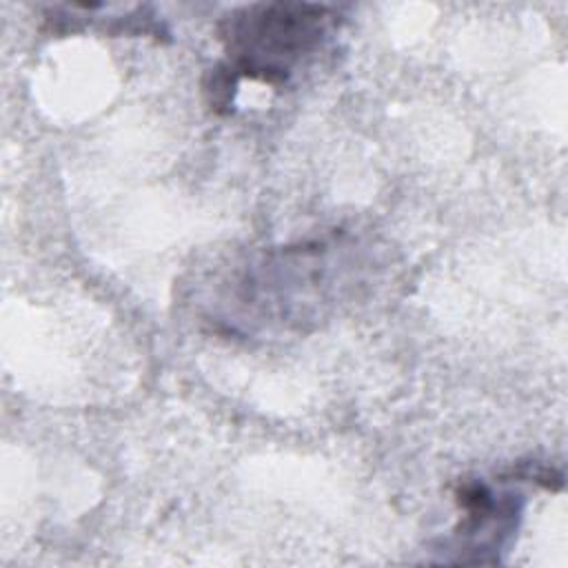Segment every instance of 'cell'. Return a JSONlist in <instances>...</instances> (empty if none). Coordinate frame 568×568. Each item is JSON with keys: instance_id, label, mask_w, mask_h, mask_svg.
I'll return each instance as SVG.
<instances>
[{"instance_id": "7a4b0ae2", "label": "cell", "mask_w": 568, "mask_h": 568, "mask_svg": "<svg viewBox=\"0 0 568 568\" xmlns=\"http://www.w3.org/2000/svg\"><path fill=\"white\" fill-rule=\"evenodd\" d=\"M342 260L331 242H304L264 253L233 282V315L240 326L302 328L331 304L335 266Z\"/></svg>"}, {"instance_id": "3957f363", "label": "cell", "mask_w": 568, "mask_h": 568, "mask_svg": "<svg viewBox=\"0 0 568 568\" xmlns=\"http://www.w3.org/2000/svg\"><path fill=\"white\" fill-rule=\"evenodd\" d=\"M455 499L464 513L455 528L459 541L455 550H473L475 561H481V552L501 550L521 517V499L517 493H495L484 481H462Z\"/></svg>"}, {"instance_id": "6da1fadb", "label": "cell", "mask_w": 568, "mask_h": 568, "mask_svg": "<svg viewBox=\"0 0 568 568\" xmlns=\"http://www.w3.org/2000/svg\"><path fill=\"white\" fill-rule=\"evenodd\" d=\"M333 13L324 4L257 2L226 13L217 24L224 60L209 71L204 93L215 113L233 104L242 78L284 84L328 36Z\"/></svg>"}]
</instances>
